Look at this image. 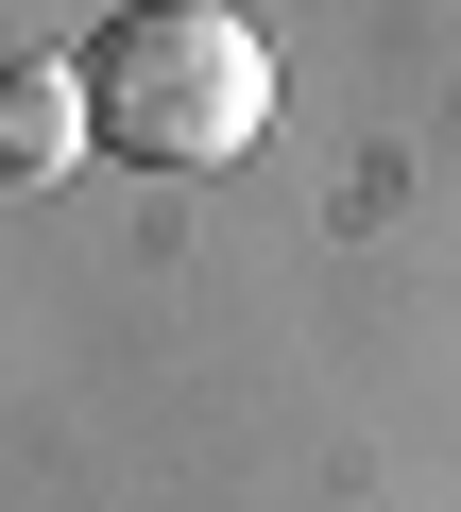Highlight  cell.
<instances>
[{
	"label": "cell",
	"mask_w": 461,
	"mask_h": 512,
	"mask_svg": "<svg viewBox=\"0 0 461 512\" xmlns=\"http://www.w3.org/2000/svg\"><path fill=\"white\" fill-rule=\"evenodd\" d=\"M86 154V69H0V188H52Z\"/></svg>",
	"instance_id": "2"
},
{
	"label": "cell",
	"mask_w": 461,
	"mask_h": 512,
	"mask_svg": "<svg viewBox=\"0 0 461 512\" xmlns=\"http://www.w3.org/2000/svg\"><path fill=\"white\" fill-rule=\"evenodd\" d=\"M69 69H86V137H120L137 171H222L274 120V52H257V18H222V0H137V18L103 52H69Z\"/></svg>",
	"instance_id": "1"
}]
</instances>
